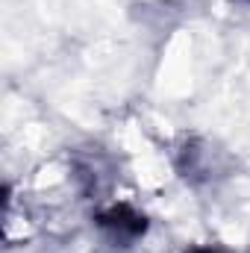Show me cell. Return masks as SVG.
Segmentation results:
<instances>
[{"label": "cell", "mask_w": 250, "mask_h": 253, "mask_svg": "<svg viewBox=\"0 0 250 253\" xmlns=\"http://www.w3.org/2000/svg\"><path fill=\"white\" fill-rule=\"evenodd\" d=\"M191 253H221V251H191Z\"/></svg>", "instance_id": "obj_2"}, {"label": "cell", "mask_w": 250, "mask_h": 253, "mask_svg": "<svg viewBox=\"0 0 250 253\" xmlns=\"http://www.w3.org/2000/svg\"><path fill=\"white\" fill-rule=\"evenodd\" d=\"M100 224H103L106 230H112L115 236H121V239L138 236V233L144 230V218H138V215L129 212L126 206H115V209H109V212L100 218Z\"/></svg>", "instance_id": "obj_1"}]
</instances>
